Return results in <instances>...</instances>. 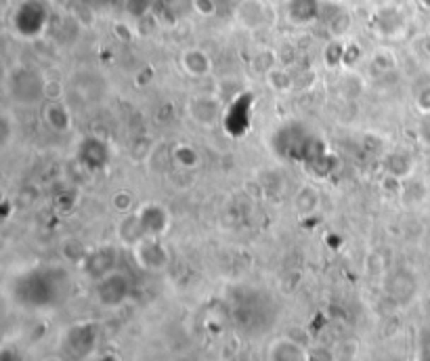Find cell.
<instances>
[{
	"mask_svg": "<svg viewBox=\"0 0 430 361\" xmlns=\"http://www.w3.org/2000/svg\"><path fill=\"white\" fill-rule=\"evenodd\" d=\"M384 171L386 175L395 177L399 180L412 179L414 171H416V160L409 151L405 149H395V151H388L386 158H384Z\"/></svg>",
	"mask_w": 430,
	"mask_h": 361,
	"instance_id": "obj_9",
	"label": "cell"
},
{
	"mask_svg": "<svg viewBox=\"0 0 430 361\" xmlns=\"http://www.w3.org/2000/svg\"><path fill=\"white\" fill-rule=\"evenodd\" d=\"M267 84H269L275 93H286V91L292 88V78H290V74L286 71V67L275 65V67L267 74Z\"/></svg>",
	"mask_w": 430,
	"mask_h": 361,
	"instance_id": "obj_16",
	"label": "cell"
},
{
	"mask_svg": "<svg viewBox=\"0 0 430 361\" xmlns=\"http://www.w3.org/2000/svg\"><path fill=\"white\" fill-rule=\"evenodd\" d=\"M418 141L430 147V112L429 114H420V120H418Z\"/></svg>",
	"mask_w": 430,
	"mask_h": 361,
	"instance_id": "obj_21",
	"label": "cell"
},
{
	"mask_svg": "<svg viewBox=\"0 0 430 361\" xmlns=\"http://www.w3.org/2000/svg\"><path fill=\"white\" fill-rule=\"evenodd\" d=\"M308 361H338V355L325 345H313L308 347Z\"/></svg>",
	"mask_w": 430,
	"mask_h": 361,
	"instance_id": "obj_20",
	"label": "cell"
},
{
	"mask_svg": "<svg viewBox=\"0 0 430 361\" xmlns=\"http://www.w3.org/2000/svg\"><path fill=\"white\" fill-rule=\"evenodd\" d=\"M181 67L189 76L193 78H204L212 71V59L208 57L206 51L193 47V49H187L181 55Z\"/></svg>",
	"mask_w": 430,
	"mask_h": 361,
	"instance_id": "obj_13",
	"label": "cell"
},
{
	"mask_svg": "<svg viewBox=\"0 0 430 361\" xmlns=\"http://www.w3.org/2000/svg\"><path fill=\"white\" fill-rule=\"evenodd\" d=\"M116 236H118L120 243L126 246V248H132V246H136L143 238H147V234H145V229H143V225H141V219H139L136 210L120 217V221H118V225H116Z\"/></svg>",
	"mask_w": 430,
	"mask_h": 361,
	"instance_id": "obj_11",
	"label": "cell"
},
{
	"mask_svg": "<svg viewBox=\"0 0 430 361\" xmlns=\"http://www.w3.org/2000/svg\"><path fill=\"white\" fill-rule=\"evenodd\" d=\"M45 84L47 80L32 69H19L8 78V93L13 97V101L21 103V105H32L36 101H40L45 97Z\"/></svg>",
	"mask_w": 430,
	"mask_h": 361,
	"instance_id": "obj_3",
	"label": "cell"
},
{
	"mask_svg": "<svg viewBox=\"0 0 430 361\" xmlns=\"http://www.w3.org/2000/svg\"><path fill=\"white\" fill-rule=\"evenodd\" d=\"M132 206H134V195H132L130 191L122 189V191H116V193L112 195V208H114L116 212L128 214V212H132Z\"/></svg>",
	"mask_w": 430,
	"mask_h": 361,
	"instance_id": "obj_18",
	"label": "cell"
},
{
	"mask_svg": "<svg viewBox=\"0 0 430 361\" xmlns=\"http://www.w3.org/2000/svg\"><path fill=\"white\" fill-rule=\"evenodd\" d=\"M371 61H373V65H376L380 71H390V69L397 65V57H395L388 49H378V51L373 53Z\"/></svg>",
	"mask_w": 430,
	"mask_h": 361,
	"instance_id": "obj_19",
	"label": "cell"
},
{
	"mask_svg": "<svg viewBox=\"0 0 430 361\" xmlns=\"http://www.w3.org/2000/svg\"><path fill=\"white\" fill-rule=\"evenodd\" d=\"M112 160V149L101 137L88 134L78 143V162L86 171H103Z\"/></svg>",
	"mask_w": 430,
	"mask_h": 361,
	"instance_id": "obj_4",
	"label": "cell"
},
{
	"mask_svg": "<svg viewBox=\"0 0 430 361\" xmlns=\"http://www.w3.org/2000/svg\"><path fill=\"white\" fill-rule=\"evenodd\" d=\"M93 294H95V301L99 302L103 309L114 311V309H120L128 302L130 294H132V282L124 271L116 267L110 273H105L103 277L95 280Z\"/></svg>",
	"mask_w": 430,
	"mask_h": 361,
	"instance_id": "obj_1",
	"label": "cell"
},
{
	"mask_svg": "<svg viewBox=\"0 0 430 361\" xmlns=\"http://www.w3.org/2000/svg\"><path fill=\"white\" fill-rule=\"evenodd\" d=\"M82 265L93 280H99L105 273H110L112 269H116V250L112 246H101V248L88 252Z\"/></svg>",
	"mask_w": 430,
	"mask_h": 361,
	"instance_id": "obj_8",
	"label": "cell"
},
{
	"mask_svg": "<svg viewBox=\"0 0 430 361\" xmlns=\"http://www.w3.org/2000/svg\"><path fill=\"white\" fill-rule=\"evenodd\" d=\"M134 263L149 273H162L168 269L170 265V250L166 248V243L162 238H143L136 246L130 248Z\"/></svg>",
	"mask_w": 430,
	"mask_h": 361,
	"instance_id": "obj_2",
	"label": "cell"
},
{
	"mask_svg": "<svg viewBox=\"0 0 430 361\" xmlns=\"http://www.w3.org/2000/svg\"><path fill=\"white\" fill-rule=\"evenodd\" d=\"M193 4H195V8H197L202 15H210V13H214V2H212V0H195Z\"/></svg>",
	"mask_w": 430,
	"mask_h": 361,
	"instance_id": "obj_26",
	"label": "cell"
},
{
	"mask_svg": "<svg viewBox=\"0 0 430 361\" xmlns=\"http://www.w3.org/2000/svg\"><path fill=\"white\" fill-rule=\"evenodd\" d=\"M426 195H429L426 185H424L422 180H414V179L403 180L401 191H399V200H401V204H405V206H409V208L420 206V204L426 200Z\"/></svg>",
	"mask_w": 430,
	"mask_h": 361,
	"instance_id": "obj_15",
	"label": "cell"
},
{
	"mask_svg": "<svg viewBox=\"0 0 430 361\" xmlns=\"http://www.w3.org/2000/svg\"><path fill=\"white\" fill-rule=\"evenodd\" d=\"M136 214L141 219V225L149 238H164L170 229V212L160 202H145L136 208Z\"/></svg>",
	"mask_w": 430,
	"mask_h": 361,
	"instance_id": "obj_5",
	"label": "cell"
},
{
	"mask_svg": "<svg viewBox=\"0 0 430 361\" xmlns=\"http://www.w3.org/2000/svg\"><path fill=\"white\" fill-rule=\"evenodd\" d=\"M42 122L51 132L65 134L71 128V114L63 101H47L42 108Z\"/></svg>",
	"mask_w": 430,
	"mask_h": 361,
	"instance_id": "obj_10",
	"label": "cell"
},
{
	"mask_svg": "<svg viewBox=\"0 0 430 361\" xmlns=\"http://www.w3.org/2000/svg\"><path fill=\"white\" fill-rule=\"evenodd\" d=\"M416 108L420 114H429L430 112V84L429 86H422L416 95Z\"/></svg>",
	"mask_w": 430,
	"mask_h": 361,
	"instance_id": "obj_24",
	"label": "cell"
},
{
	"mask_svg": "<svg viewBox=\"0 0 430 361\" xmlns=\"http://www.w3.org/2000/svg\"><path fill=\"white\" fill-rule=\"evenodd\" d=\"M2 139H0V145H2V149L4 147H8V143H11V130H13V126H11V122H8V118H6V114H4V118H2Z\"/></svg>",
	"mask_w": 430,
	"mask_h": 361,
	"instance_id": "obj_25",
	"label": "cell"
},
{
	"mask_svg": "<svg viewBox=\"0 0 430 361\" xmlns=\"http://www.w3.org/2000/svg\"><path fill=\"white\" fill-rule=\"evenodd\" d=\"M277 65V57H275V53H269V51H260V53H256L254 57H252V67L258 71V74H262V76H267L273 67Z\"/></svg>",
	"mask_w": 430,
	"mask_h": 361,
	"instance_id": "obj_17",
	"label": "cell"
},
{
	"mask_svg": "<svg viewBox=\"0 0 430 361\" xmlns=\"http://www.w3.org/2000/svg\"><path fill=\"white\" fill-rule=\"evenodd\" d=\"M149 4H151V0H128L126 8L132 17H143V15H147Z\"/></svg>",
	"mask_w": 430,
	"mask_h": 361,
	"instance_id": "obj_23",
	"label": "cell"
},
{
	"mask_svg": "<svg viewBox=\"0 0 430 361\" xmlns=\"http://www.w3.org/2000/svg\"><path fill=\"white\" fill-rule=\"evenodd\" d=\"M429 36H430V34H429Z\"/></svg>",
	"mask_w": 430,
	"mask_h": 361,
	"instance_id": "obj_27",
	"label": "cell"
},
{
	"mask_svg": "<svg viewBox=\"0 0 430 361\" xmlns=\"http://www.w3.org/2000/svg\"><path fill=\"white\" fill-rule=\"evenodd\" d=\"M173 162L183 171H195L202 164V154L197 151V147L189 143H179L173 147Z\"/></svg>",
	"mask_w": 430,
	"mask_h": 361,
	"instance_id": "obj_14",
	"label": "cell"
},
{
	"mask_svg": "<svg viewBox=\"0 0 430 361\" xmlns=\"http://www.w3.org/2000/svg\"><path fill=\"white\" fill-rule=\"evenodd\" d=\"M62 82H57V80H47V84H45V99H49V101H62Z\"/></svg>",
	"mask_w": 430,
	"mask_h": 361,
	"instance_id": "obj_22",
	"label": "cell"
},
{
	"mask_svg": "<svg viewBox=\"0 0 430 361\" xmlns=\"http://www.w3.org/2000/svg\"><path fill=\"white\" fill-rule=\"evenodd\" d=\"M267 361H308V347L292 336H279L269 345Z\"/></svg>",
	"mask_w": 430,
	"mask_h": 361,
	"instance_id": "obj_6",
	"label": "cell"
},
{
	"mask_svg": "<svg viewBox=\"0 0 430 361\" xmlns=\"http://www.w3.org/2000/svg\"><path fill=\"white\" fill-rule=\"evenodd\" d=\"M187 110H189L191 120L199 126H214L221 120V101L210 95L193 97Z\"/></svg>",
	"mask_w": 430,
	"mask_h": 361,
	"instance_id": "obj_7",
	"label": "cell"
},
{
	"mask_svg": "<svg viewBox=\"0 0 430 361\" xmlns=\"http://www.w3.org/2000/svg\"><path fill=\"white\" fill-rule=\"evenodd\" d=\"M296 214L301 219H308V217H315L319 210H321V191L313 185H303L296 195H294V202H292Z\"/></svg>",
	"mask_w": 430,
	"mask_h": 361,
	"instance_id": "obj_12",
	"label": "cell"
}]
</instances>
